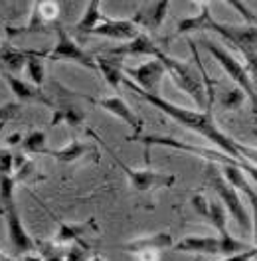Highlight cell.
I'll return each instance as SVG.
<instances>
[{"label": "cell", "mask_w": 257, "mask_h": 261, "mask_svg": "<svg viewBox=\"0 0 257 261\" xmlns=\"http://www.w3.org/2000/svg\"><path fill=\"white\" fill-rule=\"evenodd\" d=\"M123 83L127 85L131 91H135L137 95H141L145 101H148L150 105H155L157 109H161L162 113H166L168 117H172L174 121H178L182 127H186V129L202 135L204 139H208L210 143H214V145L218 147V150H222L227 156H232V159H236V161L241 163L240 150H238V145H240V143L234 141L229 135H225L224 130L218 129V125H216V121H214V115H212V109H206V111H190V109L178 107L174 103L162 99L161 95H150V93H146L141 87H137L128 77H125Z\"/></svg>", "instance_id": "cell-1"}, {"label": "cell", "mask_w": 257, "mask_h": 261, "mask_svg": "<svg viewBox=\"0 0 257 261\" xmlns=\"http://www.w3.org/2000/svg\"><path fill=\"white\" fill-rule=\"evenodd\" d=\"M200 12L196 16L184 18L178 22V34L196 32V30H208L222 36L225 42L234 44L245 56L249 67L257 73V26L249 24H224L214 20L210 14L208 2H198Z\"/></svg>", "instance_id": "cell-2"}, {"label": "cell", "mask_w": 257, "mask_h": 261, "mask_svg": "<svg viewBox=\"0 0 257 261\" xmlns=\"http://www.w3.org/2000/svg\"><path fill=\"white\" fill-rule=\"evenodd\" d=\"M159 60L164 64L166 73L172 77L178 89H182L186 95H190L198 107H206V85H204L202 75L198 73V69L192 64L174 60L166 54H162Z\"/></svg>", "instance_id": "cell-3"}, {"label": "cell", "mask_w": 257, "mask_h": 261, "mask_svg": "<svg viewBox=\"0 0 257 261\" xmlns=\"http://www.w3.org/2000/svg\"><path fill=\"white\" fill-rule=\"evenodd\" d=\"M208 178H210V184L214 186V190H216V194L220 196V202L224 204V208L227 210V214L238 222V226H240L243 231H249L251 229V214L247 212V208L243 206V202H241V196L238 194V188H234L225 176L218 170V166L216 163H208Z\"/></svg>", "instance_id": "cell-4"}, {"label": "cell", "mask_w": 257, "mask_h": 261, "mask_svg": "<svg viewBox=\"0 0 257 261\" xmlns=\"http://www.w3.org/2000/svg\"><path fill=\"white\" fill-rule=\"evenodd\" d=\"M200 44L208 49L210 54H212V58H214L218 64L224 67L225 73L238 83V87L245 93V97H249L251 105H253V111L257 113V93H255V87H253V82H251V77H249V73H247V69H245L227 49L222 48V46H218L216 42H212V40H202Z\"/></svg>", "instance_id": "cell-5"}, {"label": "cell", "mask_w": 257, "mask_h": 261, "mask_svg": "<svg viewBox=\"0 0 257 261\" xmlns=\"http://www.w3.org/2000/svg\"><path fill=\"white\" fill-rule=\"evenodd\" d=\"M56 36H58L56 48L48 54V60H52V62H75V64L87 67V69H97L95 60L89 54H85L75 44V40L67 34V30H65L64 26L56 24Z\"/></svg>", "instance_id": "cell-6"}, {"label": "cell", "mask_w": 257, "mask_h": 261, "mask_svg": "<svg viewBox=\"0 0 257 261\" xmlns=\"http://www.w3.org/2000/svg\"><path fill=\"white\" fill-rule=\"evenodd\" d=\"M109 152L113 154V161L119 164V168L127 174L128 182H131V186L135 188V190H139V192H148V190H155V188H168V186H172L176 178L172 176V174H162V172H155V170H137V168H131L127 164L123 163L115 152H113L109 147H105Z\"/></svg>", "instance_id": "cell-7"}, {"label": "cell", "mask_w": 257, "mask_h": 261, "mask_svg": "<svg viewBox=\"0 0 257 261\" xmlns=\"http://www.w3.org/2000/svg\"><path fill=\"white\" fill-rule=\"evenodd\" d=\"M125 73L128 75V80L137 87H141L143 91L150 93V95H159L162 77L166 75V67L161 60H150L137 67H125Z\"/></svg>", "instance_id": "cell-8"}, {"label": "cell", "mask_w": 257, "mask_h": 261, "mask_svg": "<svg viewBox=\"0 0 257 261\" xmlns=\"http://www.w3.org/2000/svg\"><path fill=\"white\" fill-rule=\"evenodd\" d=\"M4 218H6V226H8V238H10V244L14 247L16 253H28L30 249H34L32 238L26 233V229L22 226V220H20V212H18L16 204L8 206L4 210Z\"/></svg>", "instance_id": "cell-9"}, {"label": "cell", "mask_w": 257, "mask_h": 261, "mask_svg": "<svg viewBox=\"0 0 257 261\" xmlns=\"http://www.w3.org/2000/svg\"><path fill=\"white\" fill-rule=\"evenodd\" d=\"M85 99L91 101V103H95V105H99V107L105 109L107 113L115 115L117 119H121L125 125H128V127L133 129V135H141V130H143L141 119L131 111V107H128L121 97H115V95H113V97H103V99H91V97H85Z\"/></svg>", "instance_id": "cell-10"}, {"label": "cell", "mask_w": 257, "mask_h": 261, "mask_svg": "<svg viewBox=\"0 0 257 261\" xmlns=\"http://www.w3.org/2000/svg\"><path fill=\"white\" fill-rule=\"evenodd\" d=\"M224 168V176L225 180L234 186V188H240L243 194L247 196V200H249V204H251V224H253V236H255V249H257V190L247 182V178L243 176V170H241V166L238 164H222Z\"/></svg>", "instance_id": "cell-11"}, {"label": "cell", "mask_w": 257, "mask_h": 261, "mask_svg": "<svg viewBox=\"0 0 257 261\" xmlns=\"http://www.w3.org/2000/svg\"><path fill=\"white\" fill-rule=\"evenodd\" d=\"M141 34L139 26L133 20H111L105 18L95 30H91L89 36H103V38H111V40H125L131 42Z\"/></svg>", "instance_id": "cell-12"}, {"label": "cell", "mask_w": 257, "mask_h": 261, "mask_svg": "<svg viewBox=\"0 0 257 261\" xmlns=\"http://www.w3.org/2000/svg\"><path fill=\"white\" fill-rule=\"evenodd\" d=\"M168 0H159V2H143L135 16L133 22L139 26V28H146V30H159L161 24L164 22L166 16V10H168Z\"/></svg>", "instance_id": "cell-13"}, {"label": "cell", "mask_w": 257, "mask_h": 261, "mask_svg": "<svg viewBox=\"0 0 257 261\" xmlns=\"http://www.w3.org/2000/svg\"><path fill=\"white\" fill-rule=\"evenodd\" d=\"M174 251L198 253V255H220V238L216 236H188L174 244Z\"/></svg>", "instance_id": "cell-14"}, {"label": "cell", "mask_w": 257, "mask_h": 261, "mask_svg": "<svg viewBox=\"0 0 257 261\" xmlns=\"http://www.w3.org/2000/svg\"><path fill=\"white\" fill-rule=\"evenodd\" d=\"M170 247H174V240L168 231H157L152 236L139 238V240H133V242L123 245V249L127 253H133V255H139L145 251H159L161 253L162 249H170Z\"/></svg>", "instance_id": "cell-15"}, {"label": "cell", "mask_w": 257, "mask_h": 261, "mask_svg": "<svg viewBox=\"0 0 257 261\" xmlns=\"http://www.w3.org/2000/svg\"><path fill=\"white\" fill-rule=\"evenodd\" d=\"M109 54L115 56V58H121V56H152V58L159 60L164 51L159 49V46L152 42L150 36L139 34L135 40H131L127 44H123V46H119V48H111Z\"/></svg>", "instance_id": "cell-16"}, {"label": "cell", "mask_w": 257, "mask_h": 261, "mask_svg": "<svg viewBox=\"0 0 257 261\" xmlns=\"http://www.w3.org/2000/svg\"><path fill=\"white\" fill-rule=\"evenodd\" d=\"M4 77H6V82L10 85L12 93L16 95V99L40 103V105H46V107H54V105H52V99H49L38 85L24 82V80H20V77H14V75H10V73H4Z\"/></svg>", "instance_id": "cell-17"}, {"label": "cell", "mask_w": 257, "mask_h": 261, "mask_svg": "<svg viewBox=\"0 0 257 261\" xmlns=\"http://www.w3.org/2000/svg\"><path fill=\"white\" fill-rule=\"evenodd\" d=\"M60 14V6L58 2H49V0H42L34 4V12L30 24L24 28V32H34V30H42L46 24L54 22Z\"/></svg>", "instance_id": "cell-18"}, {"label": "cell", "mask_w": 257, "mask_h": 261, "mask_svg": "<svg viewBox=\"0 0 257 261\" xmlns=\"http://www.w3.org/2000/svg\"><path fill=\"white\" fill-rule=\"evenodd\" d=\"M97 69L101 71V75L105 77V82L111 85L113 89H117L121 83L125 82L127 75L123 65H121V60H113V58H97Z\"/></svg>", "instance_id": "cell-19"}, {"label": "cell", "mask_w": 257, "mask_h": 261, "mask_svg": "<svg viewBox=\"0 0 257 261\" xmlns=\"http://www.w3.org/2000/svg\"><path fill=\"white\" fill-rule=\"evenodd\" d=\"M103 20L105 18L101 16V4L97 0H91V2H87V8H85L81 20L75 24V30L80 34H83V36H89V32L95 30Z\"/></svg>", "instance_id": "cell-20"}, {"label": "cell", "mask_w": 257, "mask_h": 261, "mask_svg": "<svg viewBox=\"0 0 257 261\" xmlns=\"http://www.w3.org/2000/svg\"><path fill=\"white\" fill-rule=\"evenodd\" d=\"M85 121V113L75 105H60L54 109L52 115V127L60 125V123H67L69 127H78Z\"/></svg>", "instance_id": "cell-21"}, {"label": "cell", "mask_w": 257, "mask_h": 261, "mask_svg": "<svg viewBox=\"0 0 257 261\" xmlns=\"http://www.w3.org/2000/svg\"><path fill=\"white\" fill-rule=\"evenodd\" d=\"M30 56H32V54L20 51L18 48H12V46H8V44L0 46V62L6 65L8 69H12V71H20L22 67H26Z\"/></svg>", "instance_id": "cell-22"}, {"label": "cell", "mask_w": 257, "mask_h": 261, "mask_svg": "<svg viewBox=\"0 0 257 261\" xmlns=\"http://www.w3.org/2000/svg\"><path fill=\"white\" fill-rule=\"evenodd\" d=\"M85 152H89V147H85L83 143H80L78 139H71L69 145H65L64 148H58V150H48V156L60 161V163H73L81 159Z\"/></svg>", "instance_id": "cell-23"}, {"label": "cell", "mask_w": 257, "mask_h": 261, "mask_svg": "<svg viewBox=\"0 0 257 261\" xmlns=\"http://www.w3.org/2000/svg\"><path fill=\"white\" fill-rule=\"evenodd\" d=\"M87 228H95L93 218H91V220H87L85 224H78V226L60 224V228H58V236H56V240H54V242H58V244H73V242L81 240V236L87 231Z\"/></svg>", "instance_id": "cell-24"}, {"label": "cell", "mask_w": 257, "mask_h": 261, "mask_svg": "<svg viewBox=\"0 0 257 261\" xmlns=\"http://www.w3.org/2000/svg\"><path fill=\"white\" fill-rule=\"evenodd\" d=\"M227 210L224 208L222 202H216V200H208V214L204 220H208L214 228L218 229L220 238L227 233Z\"/></svg>", "instance_id": "cell-25"}, {"label": "cell", "mask_w": 257, "mask_h": 261, "mask_svg": "<svg viewBox=\"0 0 257 261\" xmlns=\"http://www.w3.org/2000/svg\"><path fill=\"white\" fill-rule=\"evenodd\" d=\"M36 178H42V176H38V168H36L32 159H28L26 154H16L14 156V180L16 182H30Z\"/></svg>", "instance_id": "cell-26"}, {"label": "cell", "mask_w": 257, "mask_h": 261, "mask_svg": "<svg viewBox=\"0 0 257 261\" xmlns=\"http://www.w3.org/2000/svg\"><path fill=\"white\" fill-rule=\"evenodd\" d=\"M46 133H42V130H32V133H28L26 137H24V141H22V147L26 152H30V154H48L49 148H46Z\"/></svg>", "instance_id": "cell-27"}, {"label": "cell", "mask_w": 257, "mask_h": 261, "mask_svg": "<svg viewBox=\"0 0 257 261\" xmlns=\"http://www.w3.org/2000/svg\"><path fill=\"white\" fill-rule=\"evenodd\" d=\"M14 184L16 180L10 174H0V212L14 204Z\"/></svg>", "instance_id": "cell-28"}, {"label": "cell", "mask_w": 257, "mask_h": 261, "mask_svg": "<svg viewBox=\"0 0 257 261\" xmlns=\"http://www.w3.org/2000/svg\"><path fill=\"white\" fill-rule=\"evenodd\" d=\"M36 245L40 247V253H42L44 261H65L67 249L62 244H58V242H36Z\"/></svg>", "instance_id": "cell-29"}, {"label": "cell", "mask_w": 257, "mask_h": 261, "mask_svg": "<svg viewBox=\"0 0 257 261\" xmlns=\"http://www.w3.org/2000/svg\"><path fill=\"white\" fill-rule=\"evenodd\" d=\"M89 257H91V247L83 244V240L69 244L67 253H65V261H91Z\"/></svg>", "instance_id": "cell-30"}, {"label": "cell", "mask_w": 257, "mask_h": 261, "mask_svg": "<svg viewBox=\"0 0 257 261\" xmlns=\"http://www.w3.org/2000/svg\"><path fill=\"white\" fill-rule=\"evenodd\" d=\"M26 73H28V77L32 80L34 85H42L44 83V62L40 60V56H36L32 54L30 56V60H28V64H26Z\"/></svg>", "instance_id": "cell-31"}, {"label": "cell", "mask_w": 257, "mask_h": 261, "mask_svg": "<svg viewBox=\"0 0 257 261\" xmlns=\"http://www.w3.org/2000/svg\"><path fill=\"white\" fill-rule=\"evenodd\" d=\"M243 101H245V93L241 91L240 87H234V89H229V91L224 93L222 107H225L227 111H236V109H240L241 105H243Z\"/></svg>", "instance_id": "cell-32"}, {"label": "cell", "mask_w": 257, "mask_h": 261, "mask_svg": "<svg viewBox=\"0 0 257 261\" xmlns=\"http://www.w3.org/2000/svg\"><path fill=\"white\" fill-rule=\"evenodd\" d=\"M0 174L14 176V154L10 150H0Z\"/></svg>", "instance_id": "cell-33"}, {"label": "cell", "mask_w": 257, "mask_h": 261, "mask_svg": "<svg viewBox=\"0 0 257 261\" xmlns=\"http://www.w3.org/2000/svg\"><path fill=\"white\" fill-rule=\"evenodd\" d=\"M18 111H20V105L18 103H6L0 107V121H8L12 117H16Z\"/></svg>", "instance_id": "cell-34"}, {"label": "cell", "mask_w": 257, "mask_h": 261, "mask_svg": "<svg viewBox=\"0 0 257 261\" xmlns=\"http://www.w3.org/2000/svg\"><path fill=\"white\" fill-rule=\"evenodd\" d=\"M229 4H232V6H236V8L240 10L241 14H243V18H245V22H247L249 26H257V16L247 10V6H245V4H241V2H229Z\"/></svg>", "instance_id": "cell-35"}, {"label": "cell", "mask_w": 257, "mask_h": 261, "mask_svg": "<svg viewBox=\"0 0 257 261\" xmlns=\"http://www.w3.org/2000/svg\"><path fill=\"white\" fill-rule=\"evenodd\" d=\"M257 257V249H249V251H243V253H238V255H232V257H224L220 261H251Z\"/></svg>", "instance_id": "cell-36"}, {"label": "cell", "mask_w": 257, "mask_h": 261, "mask_svg": "<svg viewBox=\"0 0 257 261\" xmlns=\"http://www.w3.org/2000/svg\"><path fill=\"white\" fill-rule=\"evenodd\" d=\"M241 170H243V172H247V174L257 182V166H253V164H249V163H245V161H243V163H241Z\"/></svg>", "instance_id": "cell-37"}, {"label": "cell", "mask_w": 257, "mask_h": 261, "mask_svg": "<svg viewBox=\"0 0 257 261\" xmlns=\"http://www.w3.org/2000/svg\"><path fill=\"white\" fill-rule=\"evenodd\" d=\"M139 261H159V251H145L137 255Z\"/></svg>", "instance_id": "cell-38"}, {"label": "cell", "mask_w": 257, "mask_h": 261, "mask_svg": "<svg viewBox=\"0 0 257 261\" xmlns=\"http://www.w3.org/2000/svg\"><path fill=\"white\" fill-rule=\"evenodd\" d=\"M20 141H24V137H22V135H20V133H12V135H10V137H8V139H6V143H8V145H10V147H12V145H18V143H20Z\"/></svg>", "instance_id": "cell-39"}, {"label": "cell", "mask_w": 257, "mask_h": 261, "mask_svg": "<svg viewBox=\"0 0 257 261\" xmlns=\"http://www.w3.org/2000/svg\"><path fill=\"white\" fill-rule=\"evenodd\" d=\"M24 261H44V259H42V257H36V255H26Z\"/></svg>", "instance_id": "cell-40"}, {"label": "cell", "mask_w": 257, "mask_h": 261, "mask_svg": "<svg viewBox=\"0 0 257 261\" xmlns=\"http://www.w3.org/2000/svg\"><path fill=\"white\" fill-rule=\"evenodd\" d=\"M0 261H14V259H10V257H6L2 251H0Z\"/></svg>", "instance_id": "cell-41"}, {"label": "cell", "mask_w": 257, "mask_h": 261, "mask_svg": "<svg viewBox=\"0 0 257 261\" xmlns=\"http://www.w3.org/2000/svg\"><path fill=\"white\" fill-rule=\"evenodd\" d=\"M91 261H105V259H103L101 255H93V257H91Z\"/></svg>", "instance_id": "cell-42"}, {"label": "cell", "mask_w": 257, "mask_h": 261, "mask_svg": "<svg viewBox=\"0 0 257 261\" xmlns=\"http://www.w3.org/2000/svg\"><path fill=\"white\" fill-rule=\"evenodd\" d=\"M4 123H6V121H0V130L4 129Z\"/></svg>", "instance_id": "cell-43"}, {"label": "cell", "mask_w": 257, "mask_h": 261, "mask_svg": "<svg viewBox=\"0 0 257 261\" xmlns=\"http://www.w3.org/2000/svg\"><path fill=\"white\" fill-rule=\"evenodd\" d=\"M253 137H255V139H257V129H255V130H253Z\"/></svg>", "instance_id": "cell-44"}, {"label": "cell", "mask_w": 257, "mask_h": 261, "mask_svg": "<svg viewBox=\"0 0 257 261\" xmlns=\"http://www.w3.org/2000/svg\"><path fill=\"white\" fill-rule=\"evenodd\" d=\"M0 133H2V130H0Z\"/></svg>", "instance_id": "cell-45"}]
</instances>
